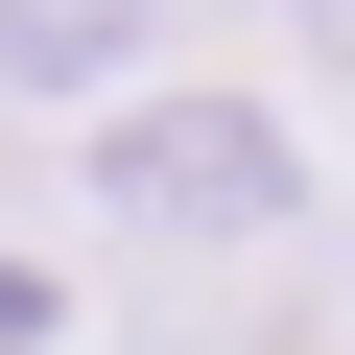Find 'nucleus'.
<instances>
[{
  "label": "nucleus",
  "instance_id": "1",
  "mask_svg": "<svg viewBox=\"0 0 355 355\" xmlns=\"http://www.w3.org/2000/svg\"><path fill=\"white\" fill-rule=\"evenodd\" d=\"M71 190H95L119 237L237 261V237H284V214H308V142H284V95H119V119L71 142Z\"/></svg>",
  "mask_w": 355,
  "mask_h": 355
},
{
  "label": "nucleus",
  "instance_id": "3",
  "mask_svg": "<svg viewBox=\"0 0 355 355\" xmlns=\"http://www.w3.org/2000/svg\"><path fill=\"white\" fill-rule=\"evenodd\" d=\"M308 24H331V71H355V0H308Z\"/></svg>",
  "mask_w": 355,
  "mask_h": 355
},
{
  "label": "nucleus",
  "instance_id": "2",
  "mask_svg": "<svg viewBox=\"0 0 355 355\" xmlns=\"http://www.w3.org/2000/svg\"><path fill=\"white\" fill-rule=\"evenodd\" d=\"M142 24H166V0H0V71H24V95H95Z\"/></svg>",
  "mask_w": 355,
  "mask_h": 355
}]
</instances>
